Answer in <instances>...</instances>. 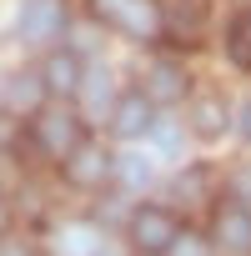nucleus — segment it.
<instances>
[{
    "instance_id": "obj_12",
    "label": "nucleus",
    "mask_w": 251,
    "mask_h": 256,
    "mask_svg": "<svg viewBox=\"0 0 251 256\" xmlns=\"http://www.w3.org/2000/svg\"><path fill=\"white\" fill-rule=\"evenodd\" d=\"M116 171H120V186H146V181H151V166H146L141 156H120Z\"/></svg>"
},
{
    "instance_id": "obj_13",
    "label": "nucleus",
    "mask_w": 251,
    "mask_h": 256,
    "mask_svg": "<svg viewBox=\"0 0 251 256\" xmlns=\"http://www.w3.org/2000/svg\"><path fill=\"white\" fill-rule=\"evenodd\" d=\"M0 256H30V246L20 236H6V241H0Z\"/></svg>"
},
{
    "instance_id": "obj_14",
    "label": "nucleus",
    "mask_w": 251,
    "mask_h": 256,
    "mask_svg": "<svg viewBox=\"0 0 251 256\" xmlns=\"http://www.w3.org/2000/svg\"><path fill=\"white\" fill-rule=\"evenodd\" d=\"M241 131H246V136H251V100H246V106H241Z\"/></svg>"
},
{
    "instance_id": "obj_5",
    "label": "nucleus",
    "mask_w": 251,
    "mask_h": 256,
    "mask_svg": "<svg viewBox=\"0 0 251 256\" xmlns=\"http://www.w3.org/2000/svg\"><path fill=\"white\" fill-rule=\"evenodd\" d=\"M66 26V0H26L20 6V36L26 40H46Z\"/></svg>"
},
{
    "instance_id": "obj_6",
    "label": "nucleus",
    "mask_w": 251,
    "mask_h": 256,
    "mask_svg": "<svg viewBox=\"0 0 251 256\" xmlns=\"http://www.w3.org/2000/svg\"><path fill=\"white\" fill-rule=\"evenodd\" d=\"M80 76H86L80 56H76V50H56V56H46L40 86H46L50 96H76V90H80Z\"/></svg>"
},
{
    "instance_id": "obj_11",
    "label": "nucleus",
    "mask_w": 251,
    "mask_h": 256,
    "mask_svg": "<svg viewBox=\"0 0 251 256\" xmlns=\"http://www.w3.org/2000/svg\"><path fill=\"white\" fill-rule=\"evenodd\" d=\"M221 126H226V110H221L211 96H201V100H196V131H201V136H221Z\"/></svg>"
},
{
    "instance_id": "obj_9",
    "label": "nucleus",
    "mask_w": 251,
    "mask_h": 256,
    "mask_svg": "<svg viewBox=\"0 0 251 256\" xmlns=\"http://www.w3.org/2000/svg\"><path fill=\"white\" fill-rule=\"evenodd\" d=\"M146 96L151 100H176V96H186V76L171 60H156L151 66V80H146Z\"/></svg>"
},
{
    "instance_id": "obj_8",
    "label": "nucleus",
    "mask_w": 251,
    "mask_h": 256,
    "mask_svg": "<svg viewBox=\"0 0 251 256\" xmlns=\"http://www.w3.org/2000/svg\"><path fill=\"white\" fill-rule=\"evenodd\" d=\"M66 171H70V181H80V186H96V181L110 171V161H106V151H100V146L80 141V146L66 156Z\"/></svg>"
},
{
    "instance_id": "obj_10",
    "label": "nucleus",
    "mask_w": 251,
    "mask_h": 256,
    "mask_svg": "<svg viewBox=\"0 0 251 256\" xmlns=\"http://www.w3.org/2000/svg\"><path fill=\"white\" fill-rule=\"evenodd\" d=\"M226 46H231V60H236V66H251V10H246V16H236V26H231Z\"/></svg>"
},
{
    "instance_id": "obj_2",
    "label": "nucleus",
    "mask_w": 251,
    "mask_h": 256,
    "mask_svg": "<svg viewBox=\"0 0 251 256\" xmlns=\"http://www.w3.org/2000/svg\"><path fill=\"white\" fill-rule=\"evenodd\" d=\"M90 10H96L106 26H116V30H126V36H136V40H146V36L161 30L156 0H90Z\"/></svg>"
},
{
    "instance_id": "obj_4",
    "label": "nucleus",
    "mask_w": 251,
    "mask_h": 256,
    "mask_svg": "<svg viewBox=\"0 0 251 256\" xmlns=\"http://www.w3.org/2000/svg\"><path fill=\"white\" fill-rule=\"evenodd\" d=\"M151 120H156V100L146 96V90H131V96H120L116 106H110V131L116 136H146L151 131Z\"/></svg>"
},
{
    "instance_id": "obj_1",
    "label": "nucleus",
    "mask_w": 251,
    "mask_h": 256,
    "mask_svg": "<svg viewBox=\"0 0 251 256\" xmlns=\"http://www.w3.org/2000/svg\"><path fill=\"white\" fill-rule=\"evenodd\" d=\"M30 136H36V146H40L46 156H60V161H66V156L86 141L80 120H76V110H66V106H46V110H36Z\"/></svg>"
},
{
    "instance_id": "obj_7",
    "label": "nucleus",
    "mask_w": 251,
    "mask_h": 256,
    "mask_svg": "<svg viewBox=\"0 0 251 256\" xmlns=\"http://www.w3.org/2000/svg\"><path fill=\"white\" fill-rule=\"evenodd\" d=\"M216 241H221L226 256H251V211L226 206V211L216 216Z\"/></svg>"
},
{
    "instance_id": "obj_3",
    "label": "nucleus",
    "mask_w": 251,
    "mask_h": 256,
    "mask_svg": "<svg viewBox=\"0 0 251 256\" xmlns=\"http://www.w3.org/2000/svg\"><path fill=\"white\" fill-rule=\"evenodd\" d=\"M176 236H181V221H176L171 211H161V206H141V211L131 216V241H136V251H146V256L171 251Z\"/></svg>"
}]
</instances>
